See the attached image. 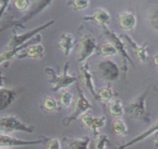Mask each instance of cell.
I'll return each mask as SVG.
<instances>
[{"instance_id":"cell-1","label":"cell","mask_w":158,"mask_h":149,"mask_svg":"<svg viewBox=\"0 0 158 149\" xmlns=\"http://www.w3.org/2000/svg\"><path fill=\"white\" fill-rule=\"evenodd\" d=\"M69 63L66 62L64 65L63 71L61 74H57L52 67H46L45 72L49 76L48 80L49 83L52 84L51 91L57 92L60 90L66 89L77 81V77L69 74Z\"/></svg>"},{"instance_id":"cell-2","label":"cell","mask_w":158,"mask_h":149,"mask_svg":"<svg viewBox=\"0 0 158 149\" xmlns=\"http://www.w3.org/2000/svg\"><path fill=\"white\" fill-rule=\"evenodd\" d=\"M151 88V86H150L146 91H143L140 95L136 97L126 108H124V113L133 119L143 121L147 123L151 121L146 105L147 97L149 94Z\"/></svg>"},{"instance_id":"cell-3","label":"cell","mask_w":158,"mask_h":149,"mask_svg":"<svg viewBox=\"0 0 158 149\" xmlns=\"http://www.w3.org/2000/svg\"><path fill=\"white\" fill-rule=\"evenodd\" d=\"M52 0H35L32 4L29 5V8L27 9V12L25 13V15L23 17H21V18L17 20H13L12 23L7 25L6 27L0 29V32L9 28V26H11L23 28L24 25L27 23L29 20H31L32 18L41 13L43 10H45L46 8L49 7L52 4Z\"/></svg>"},{"instance_id":"cell-4","label":"cell","mask_w":158,"mask_h":149,"mask_svg":"<svg viewBox=\"0 0 158 149\" xmlns=\"http://www.w3.org/2000/svg\"><path fill=\"white\" fill-rule=\"evenodd\" d=\"M35 131L33 125H29L22 121L14 115H8L0 117V133L8 134L15 131L32 134Z\"/></svg>"},{"instance_id":"cell-5","label":"cell","mask_w":158,"mask_h":149,"mask_svg":"<svg viewBox=\"0 0 158 149\" xmlns=\"http://www.w3.org/2000/svg\"><path fill=\"white\" fill-rule=\"evenodd\" d=\"M77 91H78V98L76 101L73 107V111L70 114L65 118H63V126L68 127L73 121L77 120L83 114L87 112L92 108V104L89 103V100L86 98V96L83 94V91L77 84Z\"/></svg>"},{"instance_id":"cell-6","label":"cell","mask_w":158,"mask_h":149,"mask_svg":"<svg viewBox=\"0 0 158 149\" xmlns=\"http://www.w3.org/2000/svg\"><path fill=\"white\" fill-rule=\"evenodd\" d=\"M103 28V30H104L105 36L109 39L110 42L115 46L116 49H117V54H120V57L123 59V71L124 72L125 75H126L128 70V65L131 64L133 66H134V62H133L132 59L131 58L130 55L128 54L127 51L126 45L123 43V40H121V38H120L115 32L110 30L107 28V26Z\"/></svg>"},{"instance_id":"cell-7","label":"cell","mask_w":158,"mask_h":149,"mask_svg":"<svg viewBox=\"0 0 158 149\" xmlns=\"http://www.w3.org/2000/svg\"><path fill=\"white\" fill-rule=\"evenodd\" d=\"M54 23H55V21H54L53 19L49 20L47 23H44V24L38 26V27L35 28V29H31V30L28 31V32L23 34L16 33V31L14 29L13 32H12V36H11L10 37V40H9V44H8V49L15 48L17 47V46H21V45L24 44L26 42L29 41L30 39H32V37L35 36V35H37L38 33H40V32H42V31L45 30V29L50 27L52 25L54 24Z\"/></svg>"},{"instance_id":"cell-8","label":"cell","mask_w":158,"mask_h":149,"mask_svg":"<svg viewBox=\"0 0 158 149\" xmlns=\"http://www.w3.org/2000/svg\"><path fill=\"white\" fill-rule=\"evenodd\" d=\"M97 41L94 37L84 36L81 40L78 46L77 49V62L79 63H83L86 60L94 55L97 50Z\"/></svg>"},{"instance_id":"cell-9","label":"cell","mask_w":158,"mask_h":149,"mask_svg":"<svg viewBox=\"0 0 158 149\" xmlns=\"http://www.w3.org/2000/svg\"><path fill=\"white\" fill-rule=\"evenodd\" d=\"M97 68L101 78L106 81L114 82L120 77V69L117 63L112 60H102L97 63Z\"/></svg>"},{"instance_id":"cell-10","label":"cell","mask_w":158,"mask_h":149,"mask_svg":"<svg viewBox=\"0 0 158 149\" xmlns=\"http://www.w3.org/2000/svg\"><path fill=\"white\" fill-rule=\"evenodd\" d=\"M47 140V138H40L36 140H23V139L16 138L12 137L8 134L0 133V148H12V147L21 146H31V145H37L43 143Z\"/></svg>"},{"instance_id":"cell-11","label":"cell","mask_w":158,"mask_h":149,"mask_svg":"<svg viewBox=\"0 0 158 149\" xmlns=\"http://www.w3.org/2000/svg\"><path fill=\"white\" fill-rule=\"evenodd\" d=\"M42 40V36L40 33H38L37 35H35V36L32 37V39L29 40L28 42H26L24 44L21 45L19 46H17L15 48H11V49H8L7 50L3 52L2 53H0V65L2 64V63H6V62L9 61V60H12L13 58L17 57L19 53H20V52L23 50H24L25 49L28 47V46H31V45L35 44V43H39Z\"/></svg>"},{"instance_id":"cell-12","label":"cell","mask_w":158,"mask_h":149,"mask_svg":"<svg viewBox=\"0 0 158 149\" xmlns=\"http://www.w3.org/2000/svg\"><path fill=\"white\" fill-rule=\"evenodd\" d=\"M81 121L83 125L92 131L94 137L99 134V130L104 128L106 125V117L105 115L96 117L91 114L85 113L81 116Z\"/></svg>"},{"instance_id":"cell-13","label":"cell","mask_w":158,"mask_h":149,"mask_svg":"<svg viewBox=\"0 0 158 149\" xmlns=\"http://www.w3.org/2000/svg\"><path fill=\"white\" fill-rule=\"evenodd\" d=\"M124 40H126L127 44L132 49L134 52L136 57L142 63H147L149 60V54H148V43H145L144 44L140 46L137 44L134 39L130 36L128 34H124L123 36Z\"/></svg>"},{"instance_id":"cell-14","label":"cell","mask_w":158,"mask_h":149,"mask_svg":"<svg viewBox=\"0 0 158 149\" xmlns=\"http://www.w3.org/2000/svg\"><path fill=\"white\" fill-rule=\"evenodd\" d=\"M80 77H81V80L83 83V86L90 93L91 95L97 100V90H96L94 79H93V75L90 71H89L88 63H83L80 66Z\"/></svg>"},{"instance_id":"cell-15","label":"cell","mask_w":158,"mask_h":149,"mask_svg":"<svg viewBox=\"0 0 158 149\" xmlns=\"http://www.w3.org/2000/svg\"><path fill=\"white\" fill-rule=\"evenodd\" d=\"M111 15L107 10L104 9H98L93 15H85L83 19L86 22H94L101 27H106L110 21Z\"/></svg>"},{"instance_id":"cell-16","label":"cell","mask_w":158,"mask_h":149,"mask_svg":"<svg viewBox=\"0 0 158 149\" xmlns=\"http://www.w3.org/2000/svg\"><path fill=\"white\" fill-rule=\"evenodd\" d=\"M45 53V48L42 44L35 43V44L31 45L28 46L26 49H24V52L20 53L17 55L16 58L25 59V58H30V59H40L43 57Z\"/></svg>"},{"instance_id":"cell-17","label":"cell","mask_w":158,"mask_h":149,"mask_svg":"<svg viewBox=\"0 0 158 149\" xmlns=\"http://www.w3.org/2000/svg\"><path fill=\"white\" fill-rule=\"evenodd\" d=\"M158 131V118L157 119L155 122L148 128V130H146L145 131H143V133H141L140 134L137 135V137H135L134 138H133L132 140L129 141L127 143L123 144V145H120V147H118L117 149H127L130 147L133 146V145H136V144L139 143V142H142V141L145 140L146 138H148V137L151 136L152 134H154V133L157 132Z\"/></svg>"},{"instance_id":"cell-18","label":"cell","mask_w":158,"mask_h":149,"mask_svg":"<svg viewBox=\"0 0 158 149\" xmlns=\"http://www.w3.org/2000/svg\"><path fill=\"white\" fill-rule=\"evenodd\" d=\"M76 43L77 40L73 34L63 33L60 37V40L57 43V46L65 56L68 57L70 55L72 49L75 47Z\"/></svg>"},{"instance_id":"cell-19","label":"cell","mask_w":158,"mask_h":149,"mask_svg":"<svg viewBox=\"0 0 158 149\" xmlns=\"http://www.w3.org/2000/svg\"><path fill=\"white\" fill-rule=\"evenodd\" d=\"M17 95L15 91L9 88H0V111L7 109L12 104Z\"/></svg>"},{"instance_id":"cell-20","label":"cell","mask_w":158,"mask_h":149,"mask_svg":"<svg viewBox=\"0 0 158 149\" xmlns=\"http://www.w3.org/2000/svg\"><path fill=\"white\" fill-rule=\"evenodd\" d=\"M118 23L120 27L123 30H132L137 24V18L133 12L126 11V12H122L120 15Z\"/></svg>"},{"instance_id":"cell-21","label":"cell","mask_w":158,"mask_h":149,"mask_svg":"<svg viewBox=\"0 0 158 149\" xmlns=\"http://www.w3.org/2000/svg\"><path fill=\"white\" fill-rule=\"evenodd\" d=\"M63 140L69 149H89L91 142V138L87 135L79 138H65Z\"/></svg>"},{"instance_id":"cell-22","label":"cell","mask_w":158,"mask_h":149,"mask_svg":"<svg viewBox=\"0 0 158 149\" xmlns=\"http://www.w3.org/2000/svg\"><path fill=\"white\" fill-rule=\"evenodd\" d=\"M97 53L99 55L102 56L103 57H113V56H115L117 54V51L116 49L115 46L110 42L103 43L101 46H98Z\"/></svg>"},{"instance_id":"cell-23","label":"cell","mask_w":158,"mask_h":149,"mask_svg":"<svg viewBox=\"0 0 158 149\" xmlns=\"http://www.w3.org/2000/svg\"><path fill=\"white\" fill-rule=\"evenodd\" d=\"M110 113L114 117H120L124 114V108L123 106V103L119 99L112 100L109 104Z\"/></svg>"},{"instance_id":"cell-24","label":"cell","mask_w":158,"mask_h":149,"mask_svg":"<svg viewBox=\"0 0 158 149\" xmlns=\"http://www.w3.org/2000/svg\"><path fill=\"white\" fill-rule=\"evenodd\" d=\"M112 131L117 135L125 136L128 134V128L122 119H116L112 123Z\"/></svg>"},{"instance_id":"cell-25","label":"cell","mask_w":158,"mask_h":149,"mask_svg":"<svg viewBox=\"0 0 158 149\" xmlns=\"http://www.w3.org/2000/svg\"><path fill=\"white\" fill-rule=\"evenodd\" d=\"M114 95V91L110 87H104L97 91V100L100 102H110Z\"/></svg>"},{"instance_id":"cell-26","label":"cell","mask_w":158,"mask_h":149,"mask_svg":"<svg viewBox=\"0 0 158 149\" xmlns=\"http://www.w3.org/2000/svg\"><path fill=\"white\" fill-rule=\"evenodd\" d=\"M42 106H43V109L49 111V112L56 111L60 109V106L56 100L53 97H49V96L43 97V100H42Z\"/></svg>"},{"instance_id":"cell-27","label":"cell","mask_w":158,"mask_h":149,"mask_svg":"<svg viewBox=\"0 0 158 149\" xmlns=\"http://www.w3.org/2000/svg\"><path fill=\"white\" fill-rule=\"evenodd\" d=\"M110 143V140L106 134H98L95 136L94 149H106V146Z\"/></svg>"},{"instance_id":"cell-28","label":"cell","mask_w":158,"mask_h":149,"mask_svg":"<svg viewBox=\"0 0 158 149\" xmlns=\"http://www.w3.org/2000/svg\"><path fill=\"white\" fill-rule=\"evenodd\" d=\"M73 96L69 91L63 90L60 96V105L64 108H69L73 103Z\"/></svg>"},{"instance_id":"cell-29","label":"cell","mask_w":158,"mask_h":149,"mask_svg":"<svg viewBox=\"0 0 158 149\" xmlns=\"http://www.w3.org/2000/svg\"><path fill=\"white\" fill-rule=\"evenodd\" d=\"M89 5V0H68L66 6H71L74 10H83Z\"/></svg>"},{"instance_id":"cell-30","label":"cell","mask_w":158,"mask_h":149,"mask_svg":"<svg viewBox=\"0 0 158 149\" xmlns=\"http://www.w3.org/2000/svg\"><path fill=\"white\" fill-rule=\"evenodd\" d=\"M148 22L152 29L158 31V8L151 12V15H149Z\"/></svg>"},{"instance_id":"cell-31","label":"cell","mask_w":158,"mask_h":149,"mask_svg":"<svg viewBox=\"0 0 158 149\" xmlns=\"http://www.w3.org/2000/svg\"><path fill=\"white\" fill-rule=\"evenodd\" d=\"M46 148V149H61V143L60 139L56 138L47 139Z\"/></svg>"},{"instance_id":"cell-32","label":"cell","mask_w":158,"mask_h":149,"mask_svg":"<svg viewBox=\"0 0 158 149\" xmlns=\"http://www.w3.org/2000/svg\"><path fill=\"white\" fill-rule=\"evenodd\" d=\"M30 2L29 0H15L14 1V6L18 10L24 11L29 8Z\"/></svg>"},{"instance_id":"cell-33","label":"cell","mask_w":158,"mask_h":149,"mask_svg":"<svg viewBox=\"0 0 158 149\" xmlns=\"http://www.w3.org/2000/svg\"><path fill=\"white\" fill-rule=\"evenodd\" d=\"M153 62H154V66H157L158 68V53L156 54V55L154 56V57H153Z\"/></svg>"},{"instance_id":"cell-34","label":"cell","mask_w":158,"mask_h":149,"mask_svg":"<svg viewBox=\"0 0 158 149\" xmlns=\"http://www.w3.org/2000/svg\"><path fill=\"white\" fill-rule=\"evenodd\" d=\"M5 77L2 74V72H0V88L2 87V85L4 83Z\"/></svg>"},{"instance_id":"cell-35","label":"cell","mask_w":158,"mask_h":149,"mask_svg":"<svg viewBox=\"0 0 158 149\" xmlns=\"http://www.w3.org/2000/svg\"><path fill=\"white\" fill-rule=\"evenodd\" d=\"M154 145H155L156 148H158V135L156 137V138L154 139Z\"/></svg>"},{"instance_id":"cell-36","label":"cell","mask_w":158,"mask_h":149,"mask_svg":"<svg viewBox=\"0 0 158 149\" xmlns=\"http://www.w3.org/2000/svg\"><path fill=\"white\" fill-rule=\"evenodd\" d=\"M0 149H10V148H0Z\"/></svg>"},{"instance_id":"cell-37","label":"cell","mask_w":158,"mask_h":149,"mask_svg":"<svg viewBox=\"0 0 158 149\" xmlns=\"http://www.w3.org/2000/svg\"><path fill=\"white\" fill-rule=\"evenodd\" d=\"M2 2H3V1H2ZM1 3H2V2H1ZM1 3H0V6H1Z\"/></svg>"}]
</instances>
